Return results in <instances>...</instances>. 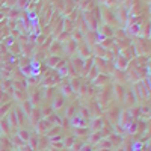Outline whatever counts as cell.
Listing matches in <instances>:
<instances>
[{
    "label": "cell",
    "mask_w": 151,
    "mask_h": 151,
    "mask_svg": "<svg viewBox=\"0 0 151 151\" xmlns=\"http://www.w3.org/2000/svg\"><path fill=\"white\" fill-rule=\"evenodd\" d=\"M20 136L23 137V141H29V137H30V136H29V133H27V132H24V130H23V132H20Z\"/></svg>",
    "instance_id": "cell-1"
},
{
    "label": "cell",
    "mask_w": 151,
    "mask_h": 151,
    "mask_svg": "<svg viewBox=\"0 0 151 151\" xmlns=\"http://www.w3.org/2000/svg\"><path fill=\"white\" fill-rule=\"evenodd\" d=\"M98 136L101 137V133H95V134H94V137H92V141H94V142H95V141H98Z\"/></svg>",
    "instance_id": "cell-2"
}]
</instances>
